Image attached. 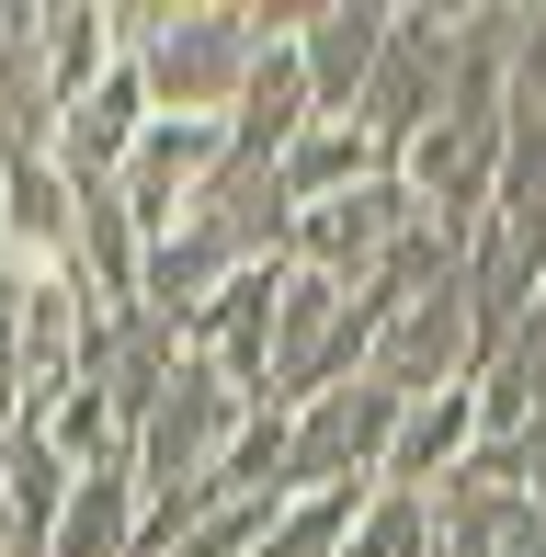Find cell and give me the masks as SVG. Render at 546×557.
<instances>
[{"mask_svg": "<svg viewBox=\"0 0 546 557\" xmlns=\"http://www.w3.org/2000/svg\"><path fill=\"white\" fill-rule=\"evenodd\" d=\"M376 35H387V0H319L296 23V81H308V114L353 125V91L376 69Z\"/></svg>", "mask_w": 546, "mask_h": 557, "instance_id": "8", "label": "cell"}, {"mask_svg": "<svg viewBox=\"0 0 546 557\" xmlns=\"http://www.w3.org/2000/svg\"><path fill=\"white\" fill-rule=\"evenodd\" d=\"M387 296L331 285V273H273V352H262V410H308L319 387L364 375V342H376Z\"/></svg>", "mask_w": 546, "mask_h": 557, "instance_id": "2", "label": "cell"}, {"mask_svg": "<svg viewBox=\"0 0 546 557\" xmlns=\"http://www.w3.org/2000/svg\"><path fill=\"white\" fill-rule=\"evenodd\" d=\"M0 557H12V535H0Z\"/></svg>", "mask_w": 546, "mask_h": 557, "instance_id": "15", "label": "cell"}, {"mask_svg": "<svg viewBox=\"0 0 546 557\" xmlns=\"http://www.w3.org/2000/svg\"><path fill=\"white\" fill-rule=\"evenodd\" d=\"M103 12H114V58L137 69L148 114L228 125L239 81L262 69V23H251V0H103Z\"/></svg>", "mask_w": 546, "mask_h": 557, "instance_id": "1", "label": "cell"}, {"mask_svg": "<svg viewBox=\"0 0 546 557\" xmlns=\"http://www.w3.org/2000/svg\"><path fill=\"white\" fill-rule=\"evenodd\" d=\"M399 227H410V194H399V171H376V183L331 194V206H296L285 262L296 273H331V285H364V273L399 250Z\"/></svg>", "mask_w": 546, "mask_h": 557, "instance_id": "7", "label": "cell"}, {"mask_svg": "<svg viewBox=\"0 0 546 557\" xmlns=\"http://www.w3.org/2000/svg\"><path fill=\"white\" fill-rule=\"evenodd\" d=\"M376 171H387V160L353 137V125H331V114H319V125H296V148L273 160V194H285V206H331V194L376 183Z\"/></svg>", "mask_w": 546, "mask_h": 557, "instance_id": "13", "label": "cell"}, {"mask_svg": "<svg viewBox=\"0 0 546 557\" xmlns=\"http://www.w3.org/2000/svg\"><path fill=\"white\" fill-rule=\"evenodd\" d=\"M228 160V125H183V114H148L137 125V148H126V171H114V206H126L137 239H171L183 227V206L206 194V171Z\"/></svg>", "mask_w": 546, "mask_h": 557, "instance_id": "6", "label": "cell"}, {"mask_svg": "<svg viewBox=\"0 0 546 557\" xmlns=\"http://www.w3.org/2000/svg\"><path fill=\"white\" fill-rule=\"evenodd\" d=\"M479 375V342H467V296L456 273H433L421 296H399V308L376 319V342H364V387H387L410 410V398H444Z\"/></svg>", "mask_w": 546, "mask_h": 557, "instance_id": "5", "label": "cell"}, {"mask_svg": "<svg viewBox=\"0 0 546 557\" xmlns=\"http://www.w3.org/2000/svg\"><path fill=\"white\" fill-rule=\"evenodd\" d=\"M444 81H456V12H444V0H387L376 69H364V91H353V137L399 171V148L444 114Z\"/></svg>", "mask_w": 546, "mask_h": 557, "instance_id": "3", "label": "cell"}, {"mask_svg": "<svg viewBox=\"0 0 546 557\" xmlns=\"http://www.w3.org/2000/svg\"><path fill=\"white\" fill-rule=\"evenodd\" d=\"M467 444H479V410H467V387H444V398H410V410H399V433H387V455H376V490H410V500H433L444 478L467 467Z\"/></svg>", "mask_w": 546, "mask_h": 557, "instance_id": "10", "label": "cell"}, {"mask_svg": "<svg viewBox=\"0 0 546 557\" xmlns=\"http://www.w3.org/2000/svg\"><path fill=\"white\" fill-rule=\"evenodd\" d=\"M137 125H148V91H137V69L114 58L103 81L58 114V171H69V183H114V171H126V148H137Z\"/></svg>", "mask_w": 546, "mask_h": 557, "instance_id": "9", "label": "cell"}, {"mask_svg": "<svg viewBox=\"0 0 546 557\" xmlns=\"http://www.w3.org/2000/svg\"><path fill=\"white\" fill-rule=\"evenodd\" d=\"M342 557H433V500L364 490V512H353V535H342Z\"/></svg>", "mask_w": 546, "mask_h": 557, "instance_id": "14", "label": "cell"}, {"mask_svg": "<svg viewBox=\"0 0 546 557\" xmlns=\"http://www.w3.org/2000/svg\"><path fill=\"white\" fill-rule=\"evenodd\" d=\"M35 58H46L58 114H69V103L114 69V12H103V0H35Z\"/></svg>", "mask_w": 546, "mask_h": 557, "instance_id": "12", "label": "cell"}, {"mask_svg": "<svg viewBox=\"0 0 546 557\" xmlns=\"http://www.w3.org/2000/svg\"><path fill=\"white\" fill-rule=\"evenodd\" d=\"M69 455L35 433V421H12L0 433V535H12V557H46V535H58V512H69Z\"/></svg>", "mask_w": 546, "mask_h": 557, "instance_id": "11", "label": "cell"}, {"mask_svg": "<svg viewBox=\"0 0 546 557\" xmlns=\"http://www.w3.org/2000/svg\"><path fill=\"white\" fill-rule=\"evenodd\" d=\"M399 433V398L342 375L319 387L308 410H285V500H319V490H376V455Z\"/></svg>", "mask_w": 546, "mask_h": 557, "instance_id": "4", "label": "cell"}]
</instances>
